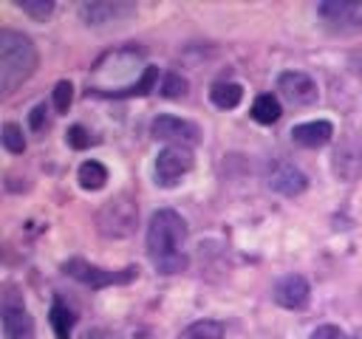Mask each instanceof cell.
Masks as SVG:
<instances>
[{
  "mask_svg": "<svg viewBox=\"0 0 362 339\" xmlns=\"http://www.w3.org/2000/svg\"><path fill=\"white\" fill-rule=\"evenodd\" d=\"M269 186H272L274 192L286 195V198H294V195H300V192L308 189V178H305V172L297 170L294 164L277 161V164L269 170Z\"/></svg>",
  "mask_w": 362,
  "mask_h": 339,
  "instance_id": "7c38bea8",
  "label": "cell"
},
{
  "mask_svg": "<svg viewBox=\"0 0 362 339\" xmlns=\"http://www.w3.org/2000/svg\"><path fill=\"white\" fill-rule=\"evenodd\" d=\"M209 99H212L215 107H221V110H232V107L240 105V99H243V88H240L238 82H215L212 90H209Z\"/></svg>",
  "mask_w": 362,
  "mask_h": 339,
  "instance_id": "9a60e30c",
  "label": "cell"
},
{
  "mask_svg": "<svg viewBox=\"0 0 362 339\" xmlns=\"http://www.w3.org/2000/svg\"><path fill=\"white\" fill-rule=\"evenodd\" d=\"M42 124H45V105H37L31 110V127L34 130H42Z\"/></svg>",
  "mask_w": 362,
  "mask_h": 339,
  "instance_id": "484cf974",
  "label": "cell"
},
{
  "mask_svg": "<svg viewBox=\"0 0 362 339\" xmlns=\"http://www.w3.org/2000/svg\"><path fill=\"white\" fill-rule=\"evenodd\" d=\"M136 220H139V206H136V198H130L127 192L110 198L107 203H102V209L96 212V226L105 237H127L133 234L136 229Z\"/></svg>",
  "mask_w": 362,
  "mask_h": 339,
  "instance_id": "3957f363",
  "label": "cell"
},
{
  "mask_svg": "<svg viewBox=\"0 0 362 339\" xmlns=\"http://www.w3.org/2000/svg\"><path fill=\"white\" fill-rule=\"evenodd\" d=\"M71 102H74V85H71L68 79H59V82L54 85V107H57L59 113H68Z\"/></svg>",
  "mask_w": 362,
  "mask_h": 339,
  "instance_id": "603a6c76",
  "label": "cell"
},
{
  "mask_svg": "<svg viewBox=\"0 0 362 339\" xmlns=\"http://www.w3.org/2000/svg\"><path fill=\"white\" fill-rule=\"evenodd\" d=\"M17 6L31 17V20H45V17H51V11H54V0H17Z\"/></svg>",
  "mask_w": 362,
  "mask_h": 339,
  "instance_id": "44dd1931",
  "label": "cell"
},
{
  "mask_svg": "<svg viewBox=\"0 0 362 339\" xmlns=\"http://www.w3.org/2000/svg\"><path fill=\"white\" fill-rule=\"evenodd\" d=\"M331 170L339 181H356L362 175V144L354 138L342 141L331 158Z\"/></svg>",
  "mask_w": 362,
  "mask_h": 339,
  "instance_id": "4fadbf2b",
  "label": "cell"
},
{
  "mask_svg": "<svg viewBox=\"0 0 362 339\" xmlns=\"http://www.w3.org/2000/svg\"><path fill=\"white\" fill-rule=\"evenodd\" d=\"M272 297L286 311H303L311 302V285H308V280L303 274H286V277H280L274 282Z\"/></svg>",
  "mask_w": 362,
  "mask_h": 339,
  "instance_id": "8fae6325",
  "label": "cell"
},
{
  "mask_svg": "<svg viewBox=\"0 0 362 339\" xmlns=\"http://www.w3.org/2000/svg\"><path fill=\"white\" fill-rule=\"evenodd\" d=\"M291 138L300 144V147H322L334 138V124L325 121V119H317V121H303V124H294L291 127Z\"/></svg>",
  "mask_w": 362,
  "mask_h": 339,
  "instance_id": "5bb4252c",
  "label": "cell"
},
{
  "mask_svg": "<svg viewBox=\"0 0 362 339\" xmlns=\"http://www.w3.org/2000/svg\"><path fill=\"white\" fill-rule=\"evenodd\" d=\"M62 268H65L68 277L79 280L82 285H88V288H93V291L107 288V285H124V282L136 280V274H139V268H133V266H127V268H122V271H107V268L93 266V263L82 260V257H71Z\"/></svg>",
  "mask_w": 362,
  "mask_h": 339,
  "instance_id": "277c9868",
  "label": "cell"
},
{
  "mask_svg": "<svg viewBox=\"0 0 362 339\" xmlns=\"http://www.w3.org/2000/svg\"><path fill=\"white\" fill-rule=\"evenodd\" d=\"M308 339H348V333L342 328H337V325H320V328L311 331Z\"/></svg>",
  "mask_w": 362,
  "mask_h": 339,
  "instance_id": "d4e9b609",
  "label": "cell"
},
{
  "mask_svg": "<svg viewBox=\"0 0 362 339\" xmlns=\"http://www.w3.org/2000/svg\"><path fill=\"white\" fill-rule=\"evenodd\" d=\"M37 45L23 31H0V93L11 96L37 71Z\"/></svg>",
  "mask_w": 362,
  "mask_h": 339,
  "instance_id": "7a4b0ae2",
  "label": "cell"
},
{
  "mask_svg": "<svg viewBox=\"0 0 362 339\" xmlns=\"http://www.w3.org/2000/svg\"><path fill=\"white\" fill-rule=\"evenodd\" d=\"M3 339H34V319L23 299L8 291L3 297Z\"/></svg>",
  "mask_w": 362,
  "mask_h": 339,
  "instance_id": "ba28073f",
  "label": "cell"
},
{
  "mask_svg": "<svg viewBox=\"0 0 362 339\" xmlns=\"http://www.w3.org/2000/svg\"><path fill=\"white\" fill-rule=\"evenodd\" d=\"M0 141H3V147H6L8 153H14V155H20V153L25 150L23 130H20L14 121H6V124H3V136H0Z\"/></svg>",
  "mask_w": 362,
  "mask_h": 339,
  "instance_id": "ffe728a7",
  "label": "cell"
},
{
  "mask_svg": "<svg viewBox=\"0 0 362 339\" xmlns=\"http://www.w3.org/2000/svg\"><path fill=\"white\" fill-rule=\"evenodd\" d=\"M65 138H68V144H71L74 150H85V147H90V144H93L90 133H88V130H85L82 124H74V127H68Z\"/></svg>",
  "mask_w": 362,
  "mask_h": 339,
  "instance_id": "cb8c5ba5",
  "label": "cell"
},
{
  "mask_svg": "<svg viewBox=\"0 0 362 339\" xmlns=\"http://www.w3.org/2000/svg\"><path fill=\"white\" fill-rule=\"evenodd\" d=\"M184 93H187V79L181 73H164V79H161V96L181 99Z\"/></svg>",
  "mask_w": 362,
  "mask_h": 339,
  "instance_id": "7402d4cb",
  "label": "cell"
},
{
  "mask_svg": "<svg viewBox=\"0 0 362 339\" xmlns=\"http://www.w3.org/2000/svg\"><path fill=\"white\" fill-rule=\"evenodd\" d=\"M150 133H153L156 141H167L170 147H187V150L201 141V130L192 121L170 116V113L156 116L153 124H150Z\"/></svg>",
  "mask_w": 362,
  "mask_h": 339,
  "instance_id": "8992f818",
  "label": "cell"
},
{
  "mask_svg": "<svg viewBox=\"0 0 362 339\" xmlns=\"http://www.w3.org/2000/svg\"><path fill=\"white\" fill-rule=\"evenodd\" d=\"M317 14L325 28L337 34H359L362 31V0H325L317 6Z\"/></svg>",
  "mask_w": 362,
  "mask_h": 339,
  "instance_id": "5b68a950",
  "label": "cell"
},
{
  "mask_svg": "<svg viewBox=\"0 0 362 339\" xmlns=\"http://www.w3.org/2000/svg\"><path fill=\"white\" fill-rule=\"evenodd\" d=\"M192 153L187 147H164L156 158V184L158 186H175L189 170H192Z\"/></svg>",
  "mask_w": 362,
  "mask_h": 339,
  "instance_id": "52a82bcc",
  "label": "cell"
},
{
  "mask_svg": "<svg viewBox=\"0 0 362 339\" xmlns=\"http://www.w3.org/2000/svg\"><path fill=\"white\" fill-rule=\"evenodd\" d=\"M184 240H187V220L175 209L153 212L147 223V257L161 274H178L187 268Z\"/></svg>",
  "mask_w": 362,
  "mask_h": 339,
  "instance_id": "6da1fadb",
  "label": "cell"
},
{
  "mask_svg": "<svg viewBox=\"0 0 362 339\" xmlns=\"http://www.w3.org/2000/svg\"><path fill=\"white\" fill-rule=\"evenodd\" d=\"M136 14V3L130 0H90L79 6V17L88 25H107V23H124Z\"/></svg>",
  "mask_w": 362,
  "mask_h": 339,
  "instance_id": "9c48e42d",
  "label": "cell"
},
{
  "mask_svg": "<svg viewBox=\"0 0 362 339\" xmlns=\"http://www.w3.org/2000/svg\"><path fill=\"white\" fill-rule=\"evenodd\" d=\"M277 90L294 107H308V105H314L320 99L317 82L308 73H303V71H283L277 76Z\"/></svg>",
  "mask_w": 362,
  "mask_h": 339,
  "instance_id": "30bf717a",
  "label": "cell"
},
{
  "mask_svg": "<svg viewBox=\"0 0 362 339\" xmlns=\"http://www.w3.org/2000/svg\"><path fill=\"white\" fill-rule=\"evenodd\" d=\"M181 339H223V325L218 319H198L184 328Z\"/></svg>",
  "mask_w": 362,
  "mask_h": 339,
  "instance_id": "ac0fdd59",
  "label": "cell"
},
{
  "mask_svg": "<svg viewBox=\"0 0 362 339\" xmlns=\"http://www.w3.org/2000/svg\"><path fill=\"white\" fill-rule=\"evenodd\" d=\"M280 113H283V107H280L277 96H272V93H260L252 102V119L257 124H274L280 119Z\"/></svg>",
  "mask_w": 362,
  "mask_h": 339,
  "instance_id": "e0dca14e",
  "label": "cell"
},
{
  "mask_svg": "<svg viewBox=\"0 0 362 339\" xmlns=\"http://www.w3.org/2000/svg\"><path fill=\"white\" fill-rule=\"evenodd\" d=\"M76 181H79V186H82V189L96 192V189H102V186L107 184V170H105V164H99V161H93V158H90V161L79 164Z\"/></svg>",
  "mask_w": 362,
  "mask_h": 339,
  "instance_id": "2e32d148",
  "label": "cell"
},
{
  "mask_svg": "<svg viewBox=\"0 0 362 339\" xmlns=\"http://www.w3.org/2000/svg\"><path fill=\"white\" fill-rule=\"evenodd\" d=\"M51 325L57 331L59 339H71V328H74V314L62 305V302H54L51 308Z\"/></svg>",
  "mask_w": 362,
  "mask_h": 339,
  "instance_id": "d6986e66",
  "label": "cell"
}]
</instances>
